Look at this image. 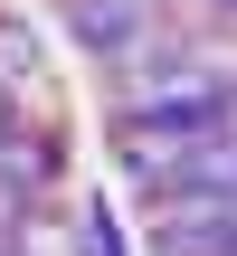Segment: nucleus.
Listing matches in <instances>:
<instances>
[{
    "mask_svg": "<svg viewBox=\"0 0 237 256\" xmlns=\"http://www.w3.org/2000/svg\"><path fill=\"white\" fill-rule=\"evenodd\" d=\"M57 28H66L104 76H124V66H142L180 19H171L162 0H57Z\"/></svg>",
    "mask_w": 237,
    "mask_h": 256,
    "instance_id": "f257e3e1",
    "label": "nucleus"
},
{
    "mask_svg": "<svg viewBox=\"0 0 237 256\" xmlns=\"http://www.w3.org/2000/svg\"><path fill=\"white\" fill-rule=\"evenodd\" d=\"M228 256H237V238H228Z\"/></svg>",
    "mask_w": 237,
    "mask_h": 256,
    "instance_id": "39448f33",
    "label": "nucleus"
},
{
    "mask_svg": "<svg viewBox=\"0 0 237 256\" xmlns=\"http://www.w3.org/2000/svg\"><path fill=\"white\" fill-rule=\"evenodd\" d=\"M171 19H190V28H237V0H162Z\"/></svg>",
    "mask_w": 237,
    "mask_h": 256,
    "instance_id": "20e7f679",
    "label": "nucleus"
},
{
    "mask_svg": "<svg viewBox=\"0 0 237 256\" xmlns=\"http://www.w3.org/2000/svg\"><path fill=\"white\" fill-rule=\"evenodd\" d=\"M76 256H133V247H124L114 200H86V209H76Z\"/></svg>",
    "mask_w": 237,
    "mask_h": 256,
    "instance_id": "7ed1b4c3",
    "label": "nucleus"
},
{
    "mask_svg": "<svg viewBox=\"0 0 237 256\" xmlns=\"http://www.w3.org/2000/svg\"><path fill=\"white\" fill-rule=\"evenodd\" d=\"M38 76H48V66H38V38H28L19 19H0V95H10L19 114H38Z\"/></svg>",
    "mask_w": 237,
    "mask_h": 256,
    "instance_id": "f03ea898",
    "label": "nucleus"
}]
</instances>
